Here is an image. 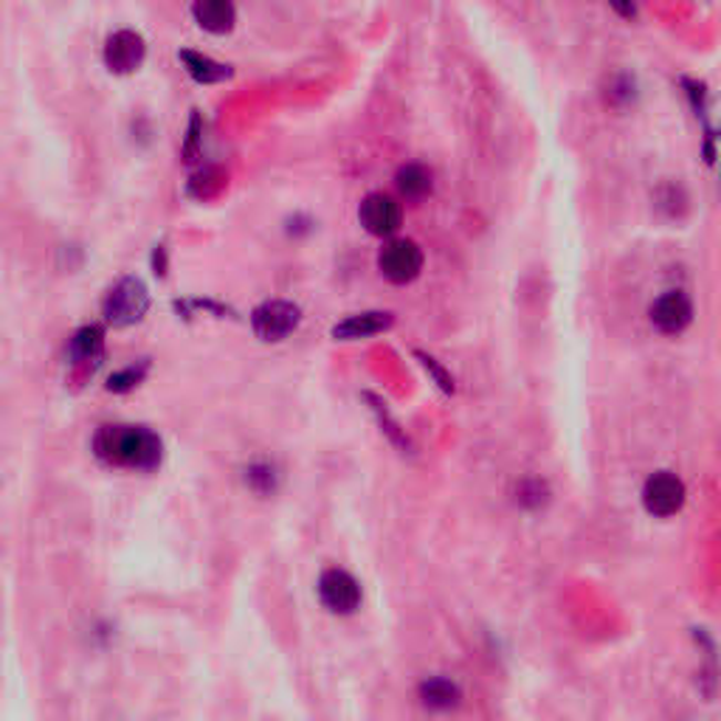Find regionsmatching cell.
<instances>
[{
    "instance_id": "1",
    "label": "cell",
    "mask_w": 721,
    "mask_h": 721,
    "mask_svg": "<svg viewBox=\"0 0 721 721\" xmlns=\"http://www.w3.org/2000/svg\"><path fill=\"white\" fill-rule=\"evenodd\" d=\"M94 454L107 466L153 471L164 454L161 437L144 426H102L94 437Z\"/></svg>"
},
{
    "instance_id": "2",
    "label": "cell",
    "mask_w": 721,
    "mask_h": 721,
    "mask_svg": "<svg viewBox=\"0 0 721 721\" xmlns=\"http://www.w3.org/2000/svg\"><path fill=\"white\" fill-rule=\"evenodd\" d=\"M149 311V293L138 276H122L111 291L105 293L102 313L113 327H130L142 322L144 313Z\"/></svg>"
},
{
    "instance_id": "3",
    "label": "cell",
    "mask_w": 721,
    "mask_h": 721,
    "mask_svg": "<svg viewBox=\"0 0 721 721\" xmlns=\"http://www.w3.org/2000/svg\"><path fill=\"white\" fill-rule=\"evenodd\" d=\"M302 322V311L293 302L285 299H271L262 302L254 313H251V327H254L257 338L262 342H282L299 327Z\"/></svg>"
},
{
    "instance_id": "4",
    "label": "cell",
    "mask_w": 721,
    "mask_h": 721,
    "mask_svg": "<svg viewBox=\"0 0 721 721\" xmlns=\"http://www.w3.org/2000/svg\"><path fill=\"white\" fill-rule=\"evenodd\" d=\"M378 268L393 285H409L424 271V251L411 240H393L380 249Z\"/></svg>"
},
{
    "instance_id": "5",
    "label": "cell",
    "mask_w": 721,
    "mask_h": 721,
    "mask_svg": "<svg viewBox=\"0 0 721 721\" xmlns=\"http://www.w3.org/2000/svg\"><path fill=\"white\" fill-rule=\"evenodd\" d=\"M642 504H646L648 513L657 519L677 516L685 504L682 479L668 471H659L654 473V477H648L646 488H642Z\"/></svg>"
},
{
    "instance_id": "6",
    "label": "cell",
    "mask_w": 721,
    "mask_h": 721,
    "mask_svg": "<svg viewBox=\"0 0 721 721\" xmlns=\"http://www.w3.org/2000/svg\"><path fill=\"white\" fill-rule=\"evenodd\" d=\"M318 597H322L324 609L333 615H353L360 606V586L344 570H327L318 578Z\"/></svg>"
},
{
    "instance_id": "7",
    "label": "cell",
    "mask_w": 721,
    "mask_h": 721,
    "mask_svg": "<svg viewBox=\"0 0 721 721\" xmlns=\"http://www.w3.org/2000/svg\"><path fill=\"white\" fill-rule=\"evenodd\" d=\"M144 56H147V43L133 29H118L107 38L105 65L113 74H133V71L142 69Z\"/></svg>"
},
{
    "instance_id": "8",
    "label": "cell",
    "mask_w": 721,
    "mask_h": 721,
    "mask_svg": "<svg viewBox=\"0 0 721 721\" xmlns=\"http://www.w3.org/2000/svg\"><path fill=\"white\" fill-rule=\"evenodd\" d=\"M360 226L375 237H389L400 226V203L384 192H373L364 198L358 209Z\"/></svg>"
},
{
    "instance_id": "9",
    "label": "cell",
    "mask_w": 721,
    "mask_h": 721,
    "mask_svg": "<svg viewBox=\"0 0 721 721\" xmlns=\"http://www.w3.org/2000/svg\"><path fill=\"white\" fill-rule=\"evenodd\" d=\"M693 318V305L682 291H668L651 305V324L666 333V336H677Z\"/></svg>"
},
{
    "instance_id": "10",
    "label": "cell",
    "mask_w": 721,
    "mask_h": 721,
    "mask_svg": "<svg viewBox=\"0 0 721 721\" xmlns=\"http://www.w3.org/2000/svg\"><path fill=\"white\" fill-rule=\"evenodd\" d=\"M192 18L203 32L229 34L237 23V7L234 0H195Z\"/></svg>"
},
{
    "instance_id": "11",
    "label": "cell",
    "mask_w": 721,
    "mask_h": 721,
    "mask_svg": "<svg viewBox=\"0 0 721 721\" xmlns=\"http://www.w3.org/2000/svg\"><path fill=\"white\" fill-rule=\"evenodd\" d=\"M102 355H105V330L96 327V324H87V327L76 330L69 344L71 364H74V367L94 369L100 367Z\"/></svg>"
},
{
    "instance_id": "12",
    "label": "cell",
    "mask_w": 721,
    "mask_h": 721,
    "mask_svg": "<svg viewBox=\"0 0 721 721\" xmlns=\"http://www.w3.org/2000/svg\"><path fill=\"white\" fill-rule=\"evenodd\" d=\"M389 327H393V313H358V316H349L342 324H336L333 327V338H338V342H358V338L378 336V333H384Z\"/></svg>"
},
{
    "instance_id": "13",
    "label": "cell",
    "mask_w": 721,
    "mask_h": 721,
    "mask_svg": "<svg viewBox=\"0 0 721 721\" xmlns=\"http://www.w3.org/2000/svg\"><path fill=\"white\" fill-rule=\"evenodd\" d=\"M178 60L184 63L187 74L192 76L195 82H200V85H215V82H223L231 76L229 65L218 63V60H212V56L198 54V51H189V49L178 51Z\"/></svg>"
},
{
    "instance_id": "14",
    "label": "cell",
    "mask_w": 721,
    "mask_h": 721,
    "mask_svg": "<svg viewBox=\"0 0 721 721\" xmlns=\"http://www.w3.org/2000/svg\"><path fill=\"white\" fill-rule=\"evenodd\" d=\"M395 184H398V192L406 200H420L431 192V173L424 164H406V167L398 169Z\"/></svg>"
},
{
    "instance_id": "15",
    "label": "cell",
    "mask_w": 721,
    "mask_h": 721,
    "mask_svg": "<svg viewBox=\"0 0 721 721\" xmlns=\"http://www.w3.org/2000/svg\"><path fill=\"white\" fill-rule=\"evenodd\" d=\"M420 699H424L426 708L435 710H448L460 702V688L448 679H429V682L420 685Z\"/></svg>"
},
{
    "instance_id": "16",
    "label": "cell",
    "mask_w": 721,
    "mask_h": 721,
    "mask_svg": "<svg viewBox=\"0 0 721 721\" xmlns=\"http://www.w3.org/2000/svg\"><path fill=\"white\" fill-rule=\"evenodd\" d=\"M144 375H147V364H133V367L122 369V373H113L111 378H107V389L111 393H130V389H136L138 384L144 380Z\"/></svg>"
},
{
    "instance_id": "17",
    "label": "cell",
    "mask_w": 721,
    "mask_h": 721,
    "mask_svg": "<svg viewBox=\"0 0 721 721\" xmlns=\"http://www.w3.org/2000/svg\"><path fill=\"white\" fill-rule=\"evenodd\" d=\"M417 358L424 360V367L429 369L431 375H435V378H437V384H440V389H442V393H454V378H451V375H446V373H442V369L437 367V360L431 358V355L417 353Z\"/></svg>"
},
{
    "instance_id": "18",
    "label": "cell",
    "mask_w": 721,
    "mask_h": 721,
    "mask_svg": "<svg viewBox=\"0 0 721 721\" xmlns=\"http://www.w3.org/2000/svg\"><path fill=\"white\" fill-rule=\"evenodd\" d=\"M198 138H200V118H198V116H192V125H189L187 147H184V153H187V161H192L195 147H198Z\"/></svg>"
},
{
    "instance_id": "19",
    "label": "cell",
    "mask_w": 721,
    "mask_h": 721,
    "mask_svg": "<svg viewBox=\"0 0 721 721\" xmlns=\"http://www.w3.org/2000/svg\"><path fill=\"white\" fill-rule=\"evenodd\" d=\"M612 7H615L617 14H623V18H631L635 14V0H609Z\"/></svg>"
}]
</instances>
